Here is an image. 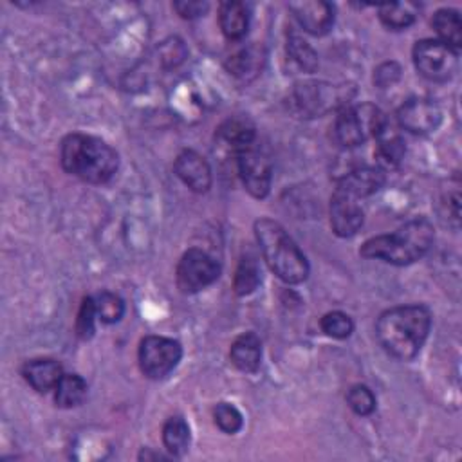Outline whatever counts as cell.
<instances>
[{"mask_svg": "<svg viewBox=\"0 0 462 462\" xmlns=\"http://www.w3.org/2000/svg\"><path fill=\"white\" fill-rule=\"evenodd\" d=\"M401 78V67L393 61H388V63H383L381 67H377L375 74H374V81L375 85L379 87H388V85H393L397 79Z\"/></svg>", "mask_w": 462, "mask_h": 462, "instance_id": "cell-34", "label": "cell"}, {"mask_svg": "<svg viewBox=\"0 0 462 462\" xmlns=\"http://www.w3.org/2000/svg\"><path fill=\"white\" fill-rule=\"evenodd\" d=\"M287 52L305 72H314L318 69V54L301 36L294 32L287 36Z\"/></svg>", "mask_w": 462, "mask_h": 462, "instance_id": "cell-26", "label": "cell"}, {"mask_svg": "<svg viewBox=\"0 0 462 462\" xmlns=\"http://www.w3.org/2000/svg\"><path fill=\"white\" fill-rule=\"evenodd\" d=\"M377 146H375V159L383 166H395L401 162L406 152V143L404 139L393 130L390 123H386L381 132L375 135Z\"/></svg>", "mask_w": 462, "mask_h": 462, "instance_id": "cell-21", "label": "cell"}, {"mask_svg": "<svg viewBox=\"0 0 462 462\" xmlns=\"http://www.w3.org/2000/svg\"><path fill=\"white\" fill-rule=\"evenodd\" d=\"M229 357L231 363L247 374H253L258 370L260 361H262V343L256 334L253 332H244L240 334L229 348Z\"/></svg>", "mask_w": 462, "mask_h": 462, "instance_id": "cell-18", "label": "cell"}, {"mask_svg": "<svg viewBox=\"0 0 462 462\" xmlns=\"http://www.w3.org/2000/svg\"><path fill=\"white\" fill-rule=\"evenodd\" d=\"M213 417L217 426L224 431V433H236L242 428V413L229 402H218L213 410Z\"/></svg>", "mask_w": 462, "mask_h": 462, "instance_id": "cell-31", "label": "cell"}, {"mask_svg": "<svg viewBox=\"0 0 462 462\" xmlns=\"http://www.w3.org/2000/svg\"><path fill=\"white\" fill-rule=\"evenodd\" d=\"M162 442H164V448L171 455L180 457L189 446V426H188V422L179 415L170 417L164 422V428H162Z\"/></svg>", "mask_w": 462, "mask_h": 462, "instance_id": "cell-24", "label": "cell"}, {"mask_svg": "<svg viewBox=\"0 0 462 462\" xmlns=\"http://www.w3.org/2000/svg\"><path fill=\"white\" fill-rule=\"evenodd\" d=\"M260 283V267L253 254H244L238 262V267L235 271L233 278V289L238 296L251 294Z\"/></svg>", "mask_w": 462, "mask_h": 462, "instance_id": "cell-25", "label": "cell"}, {"mask_svg": "<svg viewBox=\"0 0 462 462\" xmlns=\"http://www.w3.org/2000/svg\"><path fill=\"white\" fill-rule=\"evenodd\" d=\"M217 135L220 141H224L227 146H231L236 153L238 150L254 143L256 128L249 117L231 116L218 126Z\"/></svg>", "mask_w": 462, "mask_h": 462, "instance_id": "cell-20", "label": "cell"}, {"mask_svg": "<svg viewBox=\"0 0 462 462\" xmlns=\"http://www.w3.org/2000/svg\"><path fill=\"white\" fill-rule=\"evenodd\" d=\"M254 235L269 269L285 283H301L309 276V262L282 224L271 218L254 222Z\"/></svg>", "mask_w": 462, "mask_h": 462, "instance_id": "cell-4", "label": "cell"}, {"mask_svg": "<svg viewBox=\"0 0 462 462\" xmlns=\"http://www.w3.org/2000/svg\"><path fill=\"white\" fill-rule=\"evenodd\" d=\"M357 200L337 188L334 189L330 197V226L337 236H352L363 226V209Z\"/></svg>", "mask_w": 462, "mask_h": 462, "instance_id": "cell-12", "label": "cell"}, {"mask_svg": "<svg viewBox=\"0 0 462 462\" xmlns=\"http://www.w3.org/2000/svg\"><path fill=\"white\" fill-rule=\"evenodd\" d=\"M431 328V314L422 305H401L384 310L375 325L381 346L399 361L413 359Z\"/></svg>", "mask_w": 462, "mask_h": 462, "instance_id": "cell-1", "label": "cell"}, {"mask_svg": "<svg viewBox=\"0 0 462 462\" xmlns=\"http://www.w3.org/2000/svg\"><path fill=\"white\" fill-rule=\"evenodd\" d=\"M379 20L393 31L406 29L415 22V13L408 4H386L379 7Z\"/></svg>", "mask_w": 462, "mask_h": 462, "instance_id": "cell-27", "label": "cell"}, {"mask_svg": "<svg viewBox=\"0 0 462 462\" xmlns=\"http://www.w3.org/2000/svg\"><path fill=\"white\" fill-rule=\"evenodd\" d=\"M354 88L348 85H332L325 81H305L294 88V103L307 117L323 116L336 108L348 106Z\"/></svg>", "mask_w": 462, "mask_h": 462, "instance_id": "cell-6", "label": "cell"}, {"mask_svg": "<svg viewBox=\"0 0 462 462\" xmlns=\"http://www.w3.org/2000/svg\"><path fill=\"white\" fill-rule=\"evenodd\" d=\"M182 348L179 341L162 336H146L139 345V366L150 379H164L179 365Z\"/></svg>", "mask_w": 462, "mask_h": 462, "instance_id": "cell-8", "label": "cell"}, {"mask_svg": "<svg viewBox=\"0 0 462 462\" xmlns=\"http://www.w3.org/2000/svg\"><path fill=\"white\" fill-rule=\"evenodd\" d=\"M321 330L330 337L345 339L352 334L354 323L348 314H345L341 310H332L321 318Z\"/></svg>", "mask_w": 462, "mask_h": 462, "instance_id": "cell-29", "label": "cell"}, {"mask_svg": "<svg viewBox=\"0 0 462 462\" xmlns=\"http://www.w3.org/2000/svg\"><path fill=\"white\" fill-rule=\"evenodd\" d=\"M411 56L419 74L430 81L442 83L457 72L458 52L439 40H419Z\"/></svg>", "mask_w": 462, "mask_h": 462, "instance_id": "cell-7", "label": "cell"}, {"mask_svg": "<svg viewBox=\"0 0 462 462\" xmlns=\"http://www.w3.org/2000/svg\"><path fill=\"white\" fill-rule=\"evenodd\" d=\"M431 25L435 32L440 36L439 42L446 43L453 51H460L462 45V25H460V16L458 11L455 9H439L433 14Z\"/></svg>", "mask_w": 462, "mask_h": 462, "instance_id": "cell-22", "label": "cell"}, {"mask_svg": "<svg viewBox=\"0 0 462 462\" xmlns=\"http://www.w3.org/2000/svg\"><path fill=\"white\" fill-rule=\"evenodd\" d=\"M346 402L357 415H370L375 410V397L365 384H354L346 393Z\"/></svg>", "mask_w": 462, "mask_h": 462, "instance_id": "cell-30", "label": "cell"}, {"mask_svg": "<svg viewBox=\"0 0 462 462\" xmlns=\"http://www.w3.org/2000/svg\"><path fill=\"white\" fill-rule=\"evenodd\" d=\"M220 274V265L202 249H188L177 263L175 282L180 292L193 294L211 285Z\"/></svg>", "mask_w": 462, "mask_h": 462, "instance_id": "cell-9", "label": "cell"}, {"mask_svg": "<svg viewBox=\"0 0 462 462\" xmlns=\"http://www.w3.org/2000/svg\"><path fill=\"white\" fill-rule=\"evenodd\" d=\"M263 61H265L263 49L256 43H251V45L242 47L236 52H233L226 60V69L229 70V74H233L236 78L251 79L262 70Z\"/></svg>", "mask_w": 462, "mask_h": 462, "instance_id": "cell-19", "label": "cell"}, {"mask_svg": "<svg viewBox=\"0 0 462 462\" xmlns=\"http://www.w3.org/2000/svg\"><path fill=\"white\" fill-rule=\"evenodd\" d=\"M435 238L433 226L428 218H413L401 226L392 235L368 238L359 253L365 258L383 260L392 265H408L422 258Z\"/></svg>", "mask_w": 462, "mask_h": 462, "instance_id": "cell-3", "label": "cell"}, {"mask_svg": "<svg viewBox=\"0 0 462 462\" xmlns=\"http://www.w3.org/2000/svg\"><path fill=\"white\" fill-rule=\"evenodd\" d=\"M383 184H384V171L381 168L363 166L343 175L337 180L336 188L356 199H365L375 193Z\"/></svg>", "mask_w": 462, "mask_h": 462, "instance_id": "cell-15", "label": "cell"}, {"mask_svg": "<svg viewBox=\"0 0 462 462\" xmlns=\"http://www.w3.org/2000/svg\"><path fill=\"white\" fill-rule=\"evenodd\" d=\"M177 177L195 193H206L211 188V168L195 150H184L175 159Z\"/></svg>", "mask_w": 462, "mask_h": 462, "instance_id": "cell-14", "label": "cell"}, {"mask_svg": "<svg viewBox=\"0 0 462 462\" xmlns=\"http://www.w3.org/2000/svg\"><path fill=\"white\" fill-rule=\"evenodd\" d=\"M22 375L36 392L45 393V392L56 388L63 372H61V365L58 361L49 359V357H40V359L27 361L22 366Z\"/></svg>", "mask_w": 462, "mask_h": 462, "instance_id": "cell-16", "label": "cell"}, {"mask_svg": "<svg viewBox=\"0 0 462 462\" xmlns=\"http://www.w3.org/2000/svg\"><path fill=\"white\" fill-rule=\"evenodd\" d=\"M96 310H97V316L103 323H116L123 318V312H125V303L123 300L114 294V292H108V291H103L99 292L96 298Z\"/></svg>", "mask_w": 462, "mask_h": 462, "instance_id": "cell-28", "label": "cell"}, {"mask_svg": "<svg viewBox=\"0 0 462 462\" xmlns=\"http://www.w3.org/2000/svg\"><path fill=\"white\" fill-rule=\"evenodd\" d=\"M251 9L245 2L229 0L222 2L218 7V23L227 40H240L249 29Z\"/></svg>", "mask_w": 462, "mask_h": 462, "instance_id": "cell-17", "label": "cell"}, {"mask_svg": "<svg viewBox=\"0 0 462 462\" xmlns=\"http://www.w3.org/2000/svg\"><path fill=\"white\" fill-rule=\"evenodd\" d=\"M386 123L384 112L372 103L348 105L339 110L334 121V137L341 146H359L366 139L375 137Z\"/></svg>", "mask_w": 462, "mask_h": 462, "instance_id": "cell-5", "label": "cell"}, {"mask_svg": "<svg viewBox=\"0 0 462 462\" xmlns=\"http://www.w3.org/2000/svg\"><path fill=\"white\" fill-rule=\"evenodd\" d=\"M60 161L67 173L90 184L110 180L119 166L117 152L103 139L87 134L67 135L61 141Z\"/></svg>", "mask_w": 462, "mask_h": 462, "instance_id": "cell-2", "label": "cell"}, {"mask_svg": "<svg viewBox=\"0 0 462 462\" xmlns=\"http://www.w3.org/2000/svg\"><path fill=\"white\" fill-rule=\"evenodd\" d=\"M173 9L182 16V18H199L202 16L208 9H209V4L208 2H200V0H180V2H175L173 4Z\"/></svg>", "mask_w": 462, "mask_h": 462, "instance_id": "cell-33", "label": "cell"}, {"mask_svg": "<svg viewBox=\"0 0 462 462\" xmlns=\"http://www.w3.org/2000/svg\"><path fill=\"white\" fill-rule=\"evenodd\" d=\"M236 168L245 189L256 197L263 199L269 193L273 179V164L267 152L258 144H249L236 152Z\"/></svg>", "mask_w": 462, "mask_h": 462, "instance_id": "cell-10", "label": "cell"}, {"mask_svg": "<svg viewBox=\"0 0 462 462\" xmlns=\"http://www.w3.org/2000/svg\"><path fill=\"white\" fill-rule=\"evenodd\" d=\"M442 119L440 108L424 97H413L401 105L397 110L399 125L411 134H428L433 132Z\"/></svg>", "mask_w": 462, "mask_h": 462, "instance_id": "cell-11", "label": "cell"}, {"mask_svg": "<svg viewBox=\"0 0 462 462\" xmlns=\"http://www.w3.org/2000/svg\"><path fill=\"white\" fill-rule=\"evenodd\" d=\"M97 316L94 298H85L81 301L78 318H76V334L79 339H90L94 336V318Z\"/></svg>", "mask_w": 462, "mask_h": 462, "instance_id": "cell-32", "label": "cell"}, {"mask_svg": "<svg viewBox=\"0 0 462 462\" xmlns=\"http://www.w3.org/2000/svg\"><path fill=\"white\" fill-rule=\"evenodd\" d=\"M54 390V401L60 408H74L83 402L87 395V383L78 374H63Z\"/></svg>", "mask_w": 462, "mask_h": 462, "instance_id": "cell-23", "label": "cell"}, {"mask_svg": "<svg viewBox=\"0 0 462 462\" xmlns=\"http://www.w3.org/2000/svg\"><path fill=\"white\" fill-rule=\"evenodd\" d=\"M291 13L298 20L303 31L323 36L332 29L334 23V7L323 0H300L289 4Z\"/></svg>", "mask_w": 462, "mask_h": 462, "instance_id": "cell-13", "label": "cell"}]
</instances>
